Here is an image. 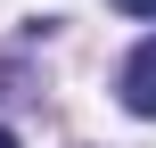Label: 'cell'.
<instances>
[{"instance_id": "1", "label": "cell", "mask_w": 156, "mask_h": 148, "mask_svg": "<svg viewBox=\"0 0 156 148\" xmlns=\"http://www.w3.org/2000/svg\"><path fill=\"white\" fill-rule=\"evenodd\" d=\"M123 107L132 115H156V41H140L123 58Z\"/></svg>"}, {"instance_id": "2", "label": "cell", "mask_w": 156, "mask_h": 148, "mask_svg": "<svg viewBox=\"0 0 156 148\" xmlns=\"http://www.w3.org/2000/svg\"><path fill=\"white\" fill-rule=\"evenodd\" d=\"M115 8H123V16H156V0H115Z\"/></svg>"}, {"instance_id": "3", "label": "cell", "mask_w": 156, "mask_h": 148, "mask_svg": "<svg viewBox=\"0 0 156 148\" xmlns=\"http://www.w3.org/2000/svg\"><path fill=\"white\" fill-rule=\"evenodd\" d=\"M0 148H16V140H8V124H0Z\"/></svg>"}]
</instances>
